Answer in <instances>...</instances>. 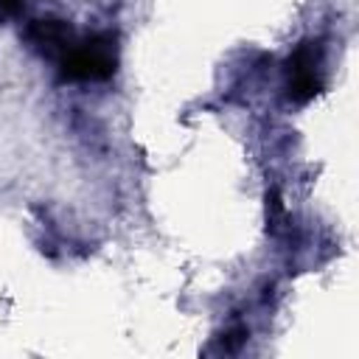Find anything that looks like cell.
<instances>
[{"label": "cell", "mask_w": 359, "mask_h": 359, "mask_svg": "<svg viewBox=\"0 0 359 359\" xmlns=\"http://www.w3.org/2000/svg\"><path fill=\"white\" fill-rule=\"evenodd\" d=\"M118 70L115 39L109 34H95L62 53L65 81H104Z\"/></svg>", "instance_id": "6da1fadb"}, {"label": "cell", "mask_w": 359, "mask_h": 359, "mask_svg": "<svg viewBox=\"0 0 359 359\" xmlns=\"http://www.w3.org/2000/svg\"><path fill=\"white\" fill-rule=\"evenodd\" d=\"M25 39L45 56H62L73 45V28L65 20L45 17V20H34L25 28Z\"/></svg>", "instance_id": "7a4b0ae2"}, {"label": "cell", "mask_w": 359, "mask_h": 359, "mask_svg": "<svg viewBox=\"0 0 359 359\" xmlns=\"http://www.w3.org/2000/svg\"><path fill=\"white\" fill-rule=\"evenodd\" d=\"M320 93V79L317 67H303V70H289V98L303 104L311 101Z\"/></svg>", "instance_id": "3957f363"}, {"label": "cell", "mask_w": 359, "mask_h": 359, "mask_svg": "<svg viewBox=\"0 0 359 359\" xmlns=\"http://www.w3.org/2000/svg\"><path fill=\"white\" fill-rule=\"evenodd\" d=\"M280 219H283L280 194H278V191H269V194H266V222H269V230H278V227H280Z\"/></svg>", "instance_id": "277c9868"}, {"label": "cell", "mask_w": 359, "mask_h": 359, "mask_svg": "<svg viewBox=\"0 0 359 359\" xmlns=\"http://www.w3.org/2000/svg\"><path fill=\"white\" fill-rule=\"evenodd\" d=\"M247 328L244 325H236V328H230L224 337H222V345H224V351H236V348H241L244 342H247Z\"/></svg>", "instance_id": "5b68a950"}, {"label": "cell", "mask_w": 359, "mask_h": 359, "mask_svg": "<svg viewBox=\"0 0 359 359\" xmlns=\"http://www.w3.org/2000/svg\"><path fill=\"white\" fill-rule=\"evenodd\" d=\"M22 0H0V17H17L22 11Z\"/></svg>", "instance_id": "8992f818"}]
</instances>
